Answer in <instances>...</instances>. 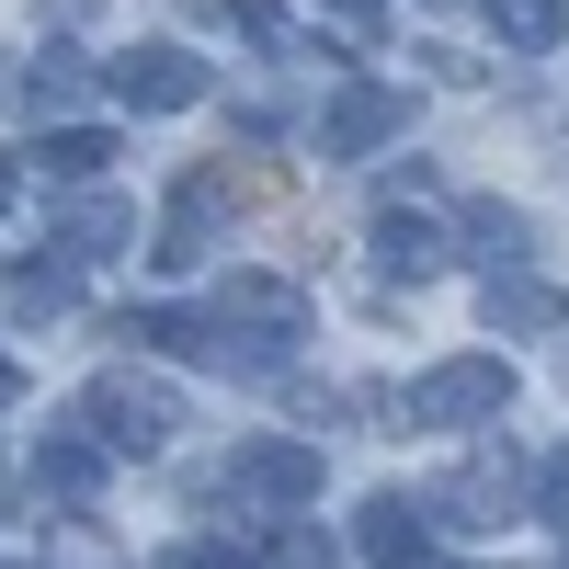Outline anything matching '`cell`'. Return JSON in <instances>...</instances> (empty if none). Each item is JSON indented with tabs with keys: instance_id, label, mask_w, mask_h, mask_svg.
<instances>
[{
	"instance_id": "5",
	"label": "cell",
	"mask_w": 569,
	"mask_h": 569,
	"mask_svg": "<svg viewBox=\"0 0 569 569\" xmlns=\"http://www.w3.org/2000/svg\"><path fill=\"white\" fill-rule=\"evenodd\" d=\"M399 126H410V91H388V80H342V91H330V114H319V149H330V160H376Z\"/></svg>"
},
{
	"instance_id": "6",
	"label": "cell",
	"mask_w": 569,
	"mask_h": 569,
	"mask_svg": "<svg viewBox=\"0 0 569 569\" xmlns=\"http://www.w3.org/2000/svg\"><path fill=\"white\" fill-rule=\"evenodd\" d=\"M114 103H137V114L206 103V58H194V46H126V58H114Z\"/></svg>"
},
{
	"instance_id": "10",
	"label": "cell",
	"mask_w": 569,
	"mask_h": 569,
	"mask_svg": "<svg viewBox=\"0 0 569 569\" xmlns=\"http://www.w3.org/2000/svg\"><path fill=\"white\" fill-rule=\"evenodd\" d=\"M490 34L512 58H558L569 46V0H490Z\"/></svg>"
},
{
	"instance_id": "3",
	"label": "cell",
	"mask_w": 569,
	"mask_h": 569,
	"mask_svg": "<svg viewBox=\"0 0 569 569\" xmlns=\"http://www.w3.org/2000/svg\"><path fill=\"white\" fill-rule=\"evenodd\" d=\"M501 410H512V365L501 353H456L433 376H410V421L421 433H479V421H501Z\"/></svg>"
},
{
	"instance_id": "18",
	"label": "cell",
	"mask_w": 569,
	"mask_h": 569,
	"mask_svg": "<svg viewBox=\"0 0 569 569\" xmlns=\"http://www.w3.org/2000/svg\"><path fill=\"white\" fill-rule=\"evenodd\" d=\"M69 80H80V58H46V69L23 80V103H34V114H46V103H69Z\"/></svg>"
},
{
	"instance_id": "16",
	"label": "cell",
	"mask_w": 569,
	"mask_h": 569,
	"mask_svg": "<svg viewBox=\"0 0 569 569\" xmlns=\"http://www.w3.org/2000/svg\"><path fill=\"white\" fill-rule=\"evenodd\" d=\"M536 525H569V445L536 467Z\"/></svg>"
},
{
	"instance_id": "9",
	"label": "cell",
	"mask_w": 569,
	"mask_h": 569,
	"mask_svg": "<svg viewBox=\"0 0 569 569\" xmlns=\"http://www.w3.org/2000/svg\"><path fill=\"white\" fill-rule=\"evenodd\" d=\"M126 240H137V206H114V194H91V206L58 217V251H69V262H114Z\"/></svg>"
},
{
	"instance_id": "4",
	"label": "cell",
	"mask_w": 569,
	"mask_h": 569,
	"mask_svg": "<svg viewBox=\"0 0 569 569\" xmlns=\"http://www.w3.org/2000/svg\"><path fill=\"white\" fill-rule=\"evenodd\" d=\"M217 490H228V501H251V512H297V501H319V445L262 433V445L228 456V479H217Z\"/></svg>"
},
{
	"instance_id": "2",
	"label": "cell",
	"mask_w": 569,
	"mask_h": 569,
	"mask_svg": "<svg viewBox=\"0 0 569 569\" xmlns=\"http://www.w3.org/2000/svg\"><path fill=\"white\" fill-rule=\"evenodd\" d=\"M206 319H217V342H240L251 365H273L284 342H308V319H319V308H308V284H297V273H228L217 297H206Z\"/></svg>"
},
{
	"instance_id": "8",
	"label": "cell",
	"mask_w": 569,
	"mask_h": 569,
	"mask_svg": "<svg viewBox=\"0 0 569 569\" xmlns=\"http://www.w3.org/2000/svg\"><path fill=\"white\" fill-rule=\"evenodd\" d=\"M103 456H114L103 433H46L34 445V479L58 490V501H91V490H103Z\"/></svg>"
},
{
	"instance_id": "11",
	"label": "cell",
	"mask_w": 569,
	"mask_h": 569,
	"mask_svg": "<svg viewBox=\"0 0 569 569\" xmlns=\"http://www.w3.org/2000/svg\"><path fill=\"white\" fill-rule=\"evenodd\" d=\"M490 330H558L569 319V297H558V284H536V273H490Z\"/></svg>"
},
{
	"instance_id": "20",
	"label": "cell",
	"mask_w": 569,
	"mask_h": 569,
	"mask_svg": "<svg viewBox=\"0 0 569 569\" xmlns=\"http://www.w3.org/2000/svg\"><path fill=\"white\" fill-rule=\"evenodd\" d=\"M12 399H23V365H12V353H0V410H12Z\"/></svg>"
},
{
	"instance_id": "22",
	"label": "cell",
	"mask_w": 569,
	"mask_h": 569,
	"mask_svg": "<svg viewBox=\"0 0 569 569\" xmlns=\"http://www.w3.org/2000/svg\"><path fill=\"white\" fill-rule=\"evenodd\" d=\"M12 194H23V171H12V160H0V206H12Z\"/></svg>"
},
{
	"instance_id": "1",
	"label": "cell",
	"mask_w": 569,
	"mask_h": 569,
	"mask_svg": "<svg viewBox=\"0 0 569 569\" xmlns=\"http://www.w3.org/2000/svg\"><path fill=\"white\" fill-rule=\"evenodd\" d=\"M80 433H103L114 456H160L182 433V388L171 376H137V365H103L80 388Z\"/></svg>"
},
{
	"instance_id": "17",
	"label": "cell",
	"mask_w": 569,
	"mask_h": 569,
	"mask_svg": "<svg viewBox=\"0 0 569 569\" xmlns=\"http://www.w3.org/2000/svg\"><path fill=\"white\" fill-rule=\"evenodd\" d=\"M12 308H23V319H58V308H69V273H23Z\"/></svg>"
},
{
	"instance_id": "14",
	"label": "cell",
	"mask_w": 569,
	"mask_h": 569,
	"mask_svg": "<svg viewBox=\"0 0 569 569\" xmlns=\"http://www.w3.org/2000/svg\"><path fill=\"white\" fill-rule=\"evenodd\" d=\"M525 240H536V228H525V206H467V251H479L490 273H512V262H525Z\"/></svg>"
},
{
	"instance_id": "12",
	"label": "cell",
	"mask_w": 569,
	"mask_h": 569,
	"mask_svg": "<svg viewBox=\"0 0 569 569\" xmlns=\"http://www.w3.org/2000/svg\"><path fill=\"white\" fill-rule=\"evenodd\" d=\"M376 262L421 284V273L445 262V228H433V217H410V206H388V217H376Z\"/></svg>"
},
{
	"instance_id": "15",
	"label": "cell",
	"mask_w": 569,
	"mask_h": 569,
	"mask_svg": "<svg viewBox=\"0 0 569 569\" xmlns=\"http://www.w3.org/2000/svg\"><path fill=\"white\" fill-rule=\"evenodd\" d=\"M149 569H251V558L228 547V536H182V547H160Z\"/></svg>"
},
{
	"instance_id": "21",
	"label": "cell",
	"mask_w": 569,
	"mask_h": 569,
	"mask_svg": "<svg viewBox=\"0 0 569 569\" xmlns=\"http://www.w3.org/2000/svg\"><path fill=\"white\" fill-rule=\"evenodd\" d=\"M330 12H353V23H365V12H388V0H330Z\"/></svg>"
},
{
	"instance_id": "13",
	"label": "cell",
	"mask_w": 569,
	"mask_h": 569,
	"mask_svg": "<svg viewBox=\"0 0 569 569\" xmlns=\"http://www.w3.org/2000/svg\"><path fill=\"white\" fill-rule=\"evenodd\" d=\"M103 171H114L103 126H58V137H46V182H103Z\"/></svg>"
},
{
	"instance_id": "7",
	"label": "cell",
	"mask_w": 569,
	"mask_h": 569,
	"mask_svg": "<svg viewBox=\"0 0 569 569\" xmlns=\"http://www.w3.org/2000/svg\"><path fill=\"white\" fill-rule=\"evenodd\" d=\"M365 569H433V501H410V490H376L365 501V525H353Z\"/></svg>"
},
{
	"instance_id": "19",
	"label": "cell",
	"mask_w": 569,
	"mask_h": 569,
	"mask_svg": "<svg viewBox=\"0 0 569 569\" xmlns=\"http://www.w3.org/2000/svg\"><path fill=\"white\" fill-rule=\"evenodd\" d=\"M273 569H342V547H330V536H284Z\"/></svg>"
}]
</instances>
